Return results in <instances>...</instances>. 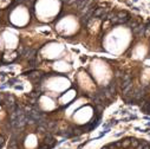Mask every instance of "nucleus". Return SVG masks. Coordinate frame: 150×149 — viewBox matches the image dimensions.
<instances>
[{"label": "nucleus", "instance_id": "f257e3e1", "mask_svg": "<svg viewBox=\"0 0 150 149\" xmlns=\"http://www.w3.org/2000/svg\"><path fill=\"white\" fill-rule=\"evenodd\" d=\"M25 114L18 117L6 149H53L58 143L57 136L30 115L25 117Z\"/></svg>", "mask_w": 150, "mask_h": 149}, {"label": "nucleus", "instance_id": "f03ea898", "mask_svg": "<svg viewBox=\"0 0 150 149\" xmlns=\"http://www.w3.org/2000/svg\"><path fill=\"white\" fill-rule=\"evenodd\" d=\"M23 114L24 111L13 94L0 92V149L6 147L13 127Z\"/></svg>", "mask_w": 150, "mask_h": 149}, {"label": "nucleus", "instance_id": "7ed1b4c3", "mask_svg": "<svg viewBox=\"0 0 150 149\" xmlns=\"http://www.w3.org/2000/svg\"><path fill=\"white\" fill-rule=\"evenodd\" d=\"M99 149H150V141L136 136H124L105 143Z\"/></svg>", "mask_w": 150, "mask_h": 149}, {"label": "nucleus", "instance_id": "20e7f679", "mask_svg": "<svg viewBox=\"0 0 150 149\" xmlns=\"http://www.w3.org/2000/svg\"><path fill=\"white\" fill-rule=\"evenodd\" d=\"M86 3H88V0H78V1H77L76 4H74V7L81 11V10L86 5Z\"/></svg>", "mask_w": 150, "mask_h": 149}, {"label": "nucleus", "instance_id": "39448f33", "mask_svg": "<svg viewBox=\"0 0 150 149\" xmlns=\"http://www.w3.org/2000/svg\"><path fill=\"white\" fill-rule=\"evenodd\" d=\"M63 1H64L65 4H67V5H73V4H76L78 0H63Z\"/></svg>", "mask_w": 150, "mask_h": 149}, {"label": "nucleus", "instance_id": "423d86ee", "mask_svg": "<svg viewBox=\"0 0 150 149\" xmlns=\"http://www.w3.org/2000/svg\"><path fill=\"white\" fill-rule=\"evenodd\" d=\"M30 1H31V3H34V1H35V0H30Z\"/></svg>", "mask_w": 150, "mask_h": 149}, {"label": "nucleus", "instance_id": "0eeeda50", "mask_svg": "<svg viewBox=\"0 0 150 149\" xmlns=\"http://www.w3.org/2000/svg\"><path fill=\"white\" fill-rule=\"evenodd\" d=\"M148 7H149V9H150V4H149V5H148Z\"/></svg>", "mask_w": 150, "mask_h": 149}]
</instances>
